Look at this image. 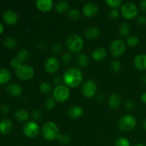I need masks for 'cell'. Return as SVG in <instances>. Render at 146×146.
Masks as SVG:
<instances>
[{
  "mask_svg": "<svg viewBox=\"0 0 146 146\" xmlns=\"http://www.w3.org/2000/svg\"><path fill=\"white\" fill-rule=\"evenodd\" d=\"M62 80L65 86L68 88H76L82 82V73L79 68L73 67L66 71L63 76Z\"/></svg>",
  "mask_w": 146,
  "mask_h": 146,
  "instance_id": "1",
  "label": "cell"
},
{
  "mask_svg": "<svg viewBox=\"0 0 146 146\" xmlns=\"http://www.w3.org/2000/svg\"><path fill=\"white\" fill-rule=\"evenodd\" d=\"M66 45L68 50L74 53L79 52L84 46V39L77 34H70L66 37Z\"/></svg>",
  "mask_w": 146,
  "mask_h": 146,
  "instance_id": "2",
  "label": "cell"
},
{
  "mask_svg": "<svg viewBox=\"0 0 146 146\" xmlns=\"http://www.w3.org/2000/svg\"><path fill=\"white\" fill-rule=\"evenodd\" d=\"M42 135L46 141H54L57 139L58 133V128L56 124L54 122L48 121L46 122L42 127L41 130Z\"/></svg>",
  "mask_w": 146,
  "mask_h": 146,
  "instance_id": "3",
  "label": "cell"
},
{
  "mask_svg": "<svg viewBox=\"0 0 146 146\" xmlns=\"http://www.w3.org/2000/svg\"><path fill=\"white\" fill-rule=\"evenodd\" d=\"M136 119L133 115H124L118 121V128L125 132L132 131L136 125Z\"/></svg>",
  "mask_w": 146,
  "mask_h": 146,
  "instance_id": "4",
  "label": "cell"
},
{
  "mask_svg": "<svg viewBox=\"0 0 146 146\" xmlns=\"http://www.w3.org/2000/svg\"><path fill=\"white\" fill-rule=\"evenodd\" d=\"M70 96V90L65 85L57 86L53 91V97L58 102L63 103L66 101Z\"/></svg>",
  "mask_w": 146,
  "mask_h": 146,
  "instance_id": "5",
  "label": "cell"
},
{
  "mask_svg": "<svg viewBox=\"0 0 146 146\" xmlns=\"http://www.w3.org/2000/svg\"><path fill=\"white\" fill-rule=\"evenodd\" d=\"M121 12L126 19H133L138 15V7L132 2H126L121 6Z\"/></svg>",
  "mask_w": 146,
  "mask_h": 146,
  "instance_id": "6",
  "label": "cell"
},
{
  "mask_svg": "<svg viewBox=\"0 0 146 146\" xmlns=\"http://www.w3.org/2000/svg\"><path fill=\"white\" fill-rule=\"evenodd\" d=\"M16 76L22 81H29L34 76V68L28 65H21L15 71Z\"/></svg>",
  "mask_w": 146,
  "mask_h": 146,
  "instance_id": "7",
  "label": "cell"
},
{
  "mask_svg": "<svg viewBox=\"0 0 146 146\" xmlns=\"http://www.w3.org/2000/svg\"><path fill=\"white\" fill-rule=\"evenodd\" d=\"M96 91L97 85L94 80H87L81 86V93L87 98H91L95 96Z\"/></svg>",
  "mask_w": 146,
  "mask_h": 146,
  "instance_id": "8",
  "label": "cell"
},
{
  "mask_svg": "<svg viewBox=\"0 0 146 146\" xmlns=\"http://www.w3.org/2000/svg\"><path fill=\"white\" fill-rule=\"evenodd\" d=\"M39 125L35 121H28L23 126V132L27 137L34 138L39 134Z\"/></svg>",
  "mask_w": 146,
  "mask_h": 146,
  "instance_id": "9",
  "label": "cell"
},
{
  "mask_svg": "<svg viewBox=\"0 0 146 146\" xmlns=\"http://www.w3.org/2000/svg\"><path fill=\"white\" fill-rule=\"evenodd\" d=\"M110 51L115 57H119L124 54L125 51V44L124 41L120 39L113 40L110 44Z\"/></svg>",
  "mask_w": 146,
  "mask_h": 146,
  "instance_id": "10",
  "label": "cell"
},
{
  "mask_svg": "<svg viewBox=\"0 0 146 146\" xmlns=\"http://www.w3.org/2000/svg\"><path fill=\"white\" fill-rule=\"evenodd\" d=\"M60 66L58 58L54 56L49 57L46 61L44 64V69L48 74H54L58 70Z\"/></svg>",
  "mask_w": 146,
  "mask_h": 146,
  "instance_id": "11",
  "label": "cell"
},
{
  "mask_svg": "<svg viewBox=\"0 0 146 146\" xmlns=\"http://www.w3.org/2000/svg\"><path fill=\"white\" fill-rule=\"evenodd\" d=\"M83 14L85 17L91 18L95 17L98 11V7L96 4L93 2H89L86 4L83 7Z\"/></svg>",
  "mask_w": 146,
  "mask_h": 146,
  "instance_id": "12",
  "label": "cell"
},
{
  "mask_svg": "<svg viewBox=\"0 0 146 146\" xmlns=\"http://www.w3.org/2000/svg\"><path fill=\"white\" fill-rule=\"evenodd\" d=\"M3 19L7 24L14 25L18 21V15L14 10H6L3 13Z\"/></svg>",
  "mask_w": 146,
  "mask_h": 146,
  "instance_id": "13",
  "label": "cell"
},
{
  "mask_svg": "<svg viewBox=\"0 0 146 146\" xmlns=\"http://www.w3.org/2000/svg\"><path fill=\"white\" fill-rule=\"evenodd\" d=\"M36 5L41 12H48L53 7L54 2L52 0H37Z\"/></svg>",
  "mask_w": 146,
  "mask_h": 146,
  "instance_id": "14",
  "label": "cell"
},
{
  "mask_svg": "<svg viewBox=\"0 0 146 146\" xmlns=\"http://www.w3.org/2000/svg\"><path fill=\"white\" fill-rule=\"evenodd\" d=\"M134 66L136 68L141 71L146 70V55L145 54H138L135 57L133 61Z\"/></svg>",
  "mask_w": 146,
  "mask_h": 146,
  "instance_id": "15",
  "label": "cell"
},
{
  "mask_svg": "<svg viewBox=\"0 0 146 146\" xmlns=\"http://www.w3.org/2000/svg\"><path fill=\"white\" fill-rule=\"evenodd\" d=\"M7 92L11 96L17 97L19 96L21 94H22V88L19 84H11L9 86H7Z\"/></svg>",
  "mask_w": 146,
  "mask_h": 146,
  "instance_id": "16",
  "label": "cell"
},
{
  "mask_svg": "<svg viewBox=\"0 0 146 146\" xmlns=\"http://www.w3.org/2000/svg\"><path fill=\"white\" fill-rule=\"evenodd\" d=\"M106 49L104 48H102V47L96 48L95 50H94V51L92 52V54H91V56H92L93 59L97 61H99L104 59L106 57Z\"/></svg>",
  "mask_w": 146,
  "mask_h": 146,
  "instance_id": "17",
  "label": "cell"
},
{
  "mask_svg": "<svg viewBox=\"0 0 146 146\" xmlns=\"http://www.w3.org/2000/svg\"><path fill=\"white\" fill-rule=\"evenodd\" d=\"M84 34L88 39L94 40L99 36L100 31L97 27H90L86 29Z\"/></svg>",
  "mask_w": 146,
  "mask_h": 146,
  "instance_id": "18",
  "label": "cell"
},
{
  "mask_svg": "<svg viewBox=\"0 0 146 146\" xmlns=\"http://www.w3.org/2000/svg\"><path fill=\"white\" fill-rule=\"evenodd\" d=\"M12 130V123L10 120L4 119L0 123V133L3 135L9 133Z\"/></svg>",
  "mask_w": 146,
  "mask_h": 146,
  "instance_id": "19",
  "label": "cell"
},
{
  "mask_svg": "<svg viewBox=\"0 0 146 146\" xmlns=\"http://www.w3.org/2000/svg\"><path fill=\"white\" fill-rule=\"evenodd\" d=\"M84 113V109L79 106H74L71 107L68 110V115L73 119L80 118Z\"/></svg>",
  "mask_w": 146,
  "mask_h": 146,
  "instance_id": "20",
  "label": "cell"
},
{
  "mask_svg": "<svg viewBox=\"0 0 146 146\" xmlns=\"http://www.w3.org/2000/svg\"><path fill=\"white\" fill-rule=\"evenodd\" d=\"M121 104V98L119 95L116 94H113L108 98V104L111 108L116 109L120 106Z\"/></svg>",
  "mask_w": 146,
  "mask_h": 146,
  "instance_id": "21",
  "label": "cell"
},
{
  "mask_svg": "<svg viewBox=\"0 0 146 146\" xmlns=\"http://www.w3.org/2000/svg\"><path fill=\"white\" fill-rule=\"evenodd\" d=\"M11 74L5 68H0V84H5L11 80Z\"/></svg>",
  "mask_w": 146,
  "mask_h": 146,
  "instance_id": "22",
  "label": "cell"
},
{
  "mask_svg": "<svg viewBox=\"0 0 146 146\" xmlns=\"http://www.w3.org/2000/svg\"><path fill=\"white\" fill-rule=\"evenodd\" d=\"M29 116V113L27 112L26 110L24 109H19L14 113V117L16 119L20 122H24L28 120Z\"/></svg>",
  "mask_w": 146,
  "mask_h": 146,
  "instance_id": "23",
  "label": "cell"
},
{
  "mask_svg": "<svg viewBox=\"0 0 146 146\" xmlns=\"http://www.w3.org/2000/svg\"><path fill=\"white\" fill-rule=\"evenodd\" d=\"M131 32V26L128 22H122L119 27L118 33L121 36L126 37L129 35Z\"/></svg>",
  "mask_w": 146,
  "mask_h": 146,
  "instance_id": "24",
  "label": "cell"
},
{
  "mask_svg": "<svg viewBox=\"0 0 146 146\" xmlns=\"http://www.w3.org/2000/svg\"><path fill=\"white\" fill-rule=\"evenodd\" d=\"M76 62L78 65L80 66L86 67L88 66L90 63V60L87 55L84 54H80L79 55H78L76 58Z\"/></svg>",
  "mask_w": 146,
  "mask_h": 146,
  "instance_id": "25",
  "label": "cell"
},
{
  "mask_svg": "<svg viewBox=\"0 0 146 146\" xmlns=\"http://www.w3.org/2000/svg\"><path fill=\"white\" fill-rule=\"evenodd\" d=\"M69 8V4L66 1H59L56 3L55 9L58 13H64L68 11Z\"/></svg>",
  "mask_w": 146,
  "mask_h": 146,
  "instance_id": "26",
  "label": "cell"
},
{
  "mask_svg": "<svg viewBox=\"0 0 146 146\" xmlns=\"http://www.w3.org/2000/svg\"><path fill=\"white\" fill-rule=\"evenodd\" d=\"M38 88H39L40 92L43 94H45V95H48L54 91L51 84L47 82L41 83L39 85Z\"/></svg>",
  "mask_w": 146,
  "mask_h": 146,
  "instance_id": "27",
  "label": "cell"
},
{
  "mask_svg": "<svg viewBox=\"0 0 146 146\" xmlns=\"http://www.w3.org/2000/svg\"><path fill=\"white\" fill-rule=\"evenodd\" d=\"M30 57V52L29 50L26 48H22L20 50L17 54V58L21 61V62H25Z\"/></svg>",
  "mask_w": 146,
  "mask_h": 146,
  "instance_id": "28",
  "label": "cell"
},
{
  "mask_svg": "<svg viewBox=\"0 0 146 146\" xmlns=\"http://www.w3.org/2000/svg\"><path fill=\"white\" fill-rule=\"evenodd\" d=\"M81 17L80 11L77 9H72L68 12V17L71 20H77Z\"/></svg>",
  "mask_w": 146,
  "mask_h": 146,
  "instance_id": "29",
  "label": "cell"
},
{
  "mask_svg": "<svg viewBox=\"0 0 146 146\" xmlns=\"http://www.w3.org/2000/svg\"><path fill=\"white\" fill-rule=\"evenodd\" d=\"M56 103V101L54 97H49L46 100L45 103H44V106L46 109L52 110L55 107Z\"/></svg>",
  "mask_w": 146,
  "mask_h": 146,
  "instance_id": "30",
  "label": "cell"
},
{
  "mask_svg": "<svg viewBox=\"0 0 146 146\" xmlns=\"http://www.w3.org/2000/svg\"><path fill=\"white\" fill-rule=\"evenodd\" d=\"M3 44H4V46L7 48H13L17 46V42H16L15 39L11 37L5 38Z\"/></svg>",
  "mask_w": 146,
  "mask_h": 146,
  "instance_id": "31",
  "label": "cell"
},
{
  "mask_svg": "<svg viewBox=\"0 0 146 146\" xmlns=\"http://www.w3.org/2000/svg\"><path fill=\"white\" fill-rule=\"evenodd\" d=\"M115 146H131V143L127 138L119 137L115 141Z\"/></svg>",
  "mask_w": 146,
  "mask_h": 146,
  "instance_id": "32",
  "label": "cell"
},
{
  "mask_svg": "<svg viewBox=\"0 0 146 146\" xmlns=\"http://www.w3.org/2000/svg\"><path fill=\"white\" fill-rule=\"evenodd\" d=\"M138 43H139V38L135 36H131L128 37L126 40V44L131 47L136 46Z\"/></svg>",
  "mask_w": 146,
  "mask_h": 146,
  "instance_id": "33",
  "label": "cell"
},
{
  "mask_svg": "<svg viewBox=\"0 0 146 146\" xmlns=\"http://www.w3.org/2000/svg\"><path fill=\"white\" fill-rule=\"evenodd\" d=\"M57 140L58 141V142L61 144L63 145H65V144H68L70 142V136L69 135L66 133H63V134H59L58 135V138Z\"/></svg>",
  "mask_w": 146,
  "mask_h": 146,
  "instance_id": "34",
  "label": "cell"
},
{
  "mask_svg": "<svg viewBox=\"0 0 146 146\" xmlns=\"http://www.w3.org/2000/svg\"><path fill=\"white\" fill-rule=\"evenodd\" d=\"M110 68L113 72H118L121 69V63L118 60H113L111 62Z\"/></svg>",
  "mask_w": 146,
  "mask_h": 146,
  "instance_id": "35",
  "label": "cell"
},
{
  "mask_svg": "<svg viewBox=\"0 0 146 146\" xmlns=\"http://www.w3.org/2000/svg\"><path fill=\"white\" fill-rule=\"evenodd\" d=\"M106 3L111 8L117 9L121 7V4H122V1L121 0H106Z\"/></svg>",
  "mask_w": 146,
  "mask_h": 146,
  "instance_id": "36",
  "label": "cell"
},
{
  "mask_svg": "<svg viewBox=\"0 0 146 146\" xmlns=\"http://www.w3.org/2000/svg\"><path fill=\"white\" fill-rule=\"evenodd\" d=\"M120 16V11L117 9H113L111 10L108 13V17L111 19H117Z\"/></svg>",
  "mask_w": 146,
  "mask_h": 146,
  "instance_id": "37",
  "label": "cell"
},
{
  "mask_svg": "<svg viewBox=\"0 0 146 146\" xmlns=\"http://www.w3.org/2000/svg\"><path fill=\"white\" fill-rule=\"evenodd\" d=\"M73 59V56L70 53H65L62 56V61L65 64H69Z\"/></svg>",
  "mask_w": 146,
  "mask_h": 146,
  "instance_id": "38",
  "label": "cell"
},
{
  "mask_svg": "<svg viewBox=\"0 0 146 146\" xmlns=\"http://www.w3.org/2000/svg\"><path fill=\"white\" fill-rule=\"evenodd\" d=\"M11 65L13 68L17 69V68H18L19 67H20L21 65H22V62H21V61L17 58V57H16V58H14L11 59Z\"/></svg>",
  "mask_w": 146,
  "mask_h": 146,
  "instance_id": "39",
  "label": "cell"
},
{
  "mask_svg": "<svg viewBox=\"0 0 146 146\" xmlns=\"http://www.w3.org/2000/svg\"><path fill=\"white\" fill-rule=\"evenodd\" d=\"M124 106H125V108L128 111H132L134 108V107H135V104H134V101H133L132 100L128 99L124 103Z\"/></svg>",
  "mask_w": 146,
  "mask_h": 146,
  "instance_id": "40",
  "label": "cell"
},
{
  "mask_svg": "<svg viewBox=\"0 0 146 146\" xmlns=\"http://www.w3.org/2000/svg\"><path fill=\"white\" fill-rule=\"evenodd\" d=\"M63 49L62 45H61L60 43H56V44H54L52 46V51H54V53L55 54H59Z\"/></svg>",
  "mask_w": 146,
  "mask_h": 146,
  "instance_id": "41",
  "label": "cell"
},
{
  "mask_svg": "<svg viewBox=\"0 0 146 146\" xmlns=\"http://www.w3.org/2000/svg\"><path fill=\"white\" fill-rule=\"evenodd\" d=\"M32 117L34 120L36 121H38V120L41 119V117H42V114H41V112L38 110H36L34 112L32 113Z\"/></svg>",
  "mask_w": 146,
  "mask_h": 146,
  "instance_id": "42",
  "label": "cell"
},
{
  "mask_svg": "<svg viewBox=\"0 0 146 146\" xmlns=\"http://www.w3.org/2000/svg\"><path fill=\"white\" fill-rule=\"evenodd\" d=\"M137 21L140 25H145L146 24V17L145 16H139L137 19Z\"/></svg>",
  "mask_w": 146,
  "mask_h": 146,
  "instance_id": "43",
  "label": "cell"
},
{
  "mask_svg": "<svg viewBox=\"0 0 146 146\" xmlns=\"http://www.w3.org/2000/svg\"><path fill=\"white\" fill-rule=\"evenodd\" d=\"M53 82H54V84H55V85H56V86H59L61 85V78H60L58 76H55L53 78Z\"/></svg>",
  "mask_w": 146,
  "mask_h": 146,
  "instance_id": "44",
  "label": "cell"
},
{
  "mask_svg": "<svg viewBox=\"0 0 146 146\" xmlns=\"http://www.w3.org/2000/svg\"><path fill=\"white\" fill-rule=\"evenodd\" d=\"M140 7L143 11H146V0H143L140 2Z\"/></svg>",
  "mask_w": 146,
  "mask_h": 146,
  "instance_id": "45",
  "label": "cell"
},
{
  "mask_svg": "<svg viewBox=\"0 0 146 146\" xmlns=\"http://www.w3.org/2000/svg\"><path fill=\"white\" fill-rule=\"evenodd\" d=\"M9 108L8 106L4 105L1 107V112L4 114H7V113H9Z\"/></svg>",
  "mask_w": 146,
  "mask_h": 146,
  "instance_id": "46",
  "label": "cell"
},
{
  "mask_svg": "<svg viewBox=\"0 0 146 146\" xmlns=\"http://www.w3.org/2000/svg\"><path fill=\"white\" fill-rule=\"evenodd\" d=\"M141 101L143 104H146V92H144L143 94L141 95Z\"/></svg>",
  "mask_w": 146,
  "mask_h": 146,
  "instance_id": "47",
  "label": "cell"
},
{
  "mask_svg": "<svg viewBox=\"0 0 146 146\" xmlns=\"http://www.w3.org/2000/svg\"><path fill=\"white\" fill-rule=\"evenodd\" d=\"M3 31H4V26H3L2 24L0 22V34L3 32Z\"/></svg>",
  "mask_w": 146,
  "mask_h": 146,
  "instance_id": "48",
  "label": "cell"
},
{
  "mask_svg": "<svg viewBox=\"0 0 146 146\" xmlns=\"http://www.w3.org/2000/svg\"><path fill=\"white\" fill-rule=\"evenodd\" d=\"M142 81L146 84V74H143V76H142Z\"/></svg>",
  "mask_w": 146,
  "mask_h": 146,
  "instance_id": "49",
  "label": "cell"
},
{
  "mask_svg": "<svg viewBox=\"0 0 146 146\" xmlns=\"http://www.w3.org/2000/svg\"><path fill=\"white\" fill-rule=\"evenodd\" d=\"M143 128L146 130V119H145L143 122Z\"/></svg>",
  "mask_w": 146,
  "mask_h": 146,
  "instance_id": "50",
  "label": "cell"
},
{
  "mask_svg": "<svg viewBox=\"0 0 146 146\" xmlns=\"http://www.w3.org/2000/svg\"><path fill=\"white\" fill-rule=\"evenodd\" d=\"M134 146H145V145H144L143 144H142V143H138V144H135Z\"/></svg>",
  "mask_w": 146,
  "mask_h": 146,
  "instance_id": "51",
  "label": "cell"
}]
</instances>
